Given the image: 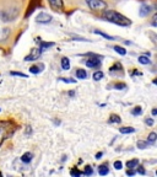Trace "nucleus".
<instances>
[{
  "label": "nucleus",
  "instance_id": "f257e3e1",
  "mask_svg": "<svg viewBox=\"0 0 157 177\" xmlns=\"http://www.w3.org/2000/svg\"><path fill=\"white\" fill-rule=\"evenodd\" d=\"M102 17H103L106 21H109V22H112L114 25L123 26V27H126V26H129L131 24V21L128 17L123 16L121 14L114 11V10H106L103 12V15H102Z\"/></svg>",
  "mask_w": 157,
  "mask_h": 177
},
{
  "label": "nucleus",
  "instance_id": "f03ea898",
  "mask_svg": "<svg viewBox=\"0 0 157 177\" xmlns=\"http://www.w3.org/2000/svg\"><path fill=\"white\" fill-rule=\"evenodd\" d=\"M87 5L90 6V9L92 10H104L107 9V4L103 0H86Z\"/></svg>",
  "mask_w": 157,
  "mask_h": 177
},
{
  "label": "nucleus",
  "instance_id": "7ed1b4c3",
  "mask_svg": "<svg viewBox=\"0 0 157 177\" xmlns=\"http://www.w3.org/2000/svg\"><path fill=\"white\" fill-rule=\"evenodd\" d=\"M48 3L50 5V8L55 12H61V11H63V8H64L63 0H48Z\"/></svg>",
  "mask_w": 157,
  "mask_h": 177
},
{
  "label": "nucleus",
  "instance_id": "20e7f679",
  "mask_svg": "<svg viewBox=\"0 0 157 177\" xmlns=\"http://www.w3.org/2000/svg\"><path fill=\"white\" fill-rule=\"evenodd\" d=\"M40 54H42V51H40L39 48H33L31 51V53L25 58V60L26 62H33V60H37V59H39Z\"/></svg>",
  "mask_w": 157,
  "mask_h": 177
},
{
  "label": "nucleus",
  "instance_id": "39448f33",
  "mask_svg": "<svg viewBox=\"0 0 157 177\" xmlns=\"http://www.w3.org/2000/svg\"><path fill=\"white\" fill-rule=\"evenodd\" d=\"M52 21V16L49 14H45V12H39L38 16H37V22L39 24H49Z\"/></svg>",
  "mask_w": 157,
  "mask_h": 177
},
{
  "label": "nucleus",
  "instance_id": "423d86ee",
  "mask_svg": "<svg viewBox=\"0 0 157 177\" xmlns=\"http://www.w3.org/2000/svg\"><path fill=\"white\" fill-rule=\"evenodd\" d=\"M36 42L39 43V49L42 51V52H44V51H47V49H49L50 47L54 46L53 42H43V41L40 39V38H36Z\"/></svg>",
  "mask_w": 157,
  "mask_h": 177
},
{
  "label": "nucleus",
  "instance_id": "0eeeda50",
  "mask_svg": "<svg viewBox=\"0 0 157 177\" xmlns=\"http://www.w3.org/2000/svg\"><path fill=\"white\" fill-rule=\"evenodd\" d=\"M151 10H152V8H151L150 5H147V4H142V5H141V8H140V11H139V15H140L141 17H145V16L150 15Z\"/></svg>",
  "mask_w": 157,
  "mask_h": 177
},
{
  "label": "nucleus",
  "instance_id": "6e6552de",
  "mask_svg": "<svg viewBox=\"0 0 157 177\" xmlns=\"http://www.w3.org/2000/svg\"><path fill=\"white\" fill-rule=\"evenodd\" d=\"M85 64L88 66V68H98L101 65V60L98 58H88Z\"/></svg>",
  "mask_w": 157,
  "mask_h": 177
},
{
  "label": "nucleus",
  "instance_id": "1a4fd4ad",
  "mask_svg": "<svg viewBox=\"0 0 157 177\" xmlns=\"http://www.w3.org/2000/svg\"><path fill=\"white\" fill-rule=\"evenodd\" d=\"M93 33L94 35H98V36H102L103 38H106V39H108V41H114V39H117L115 37H113V36H109V35H107V33H104V32H102V31H98V30H94L93 31Z\"/></svg>",
  "mask_w": 157,
  "mask_h": 177
},
{
  "label": "nucleus",
  "instance_id": "9d476101",
  "mask_svg": "<svg viewBox=\"0 0 157 177\" xmlns=\"http://www.w3.org/2000/svg\"><path fill=\"white\" fill-rule=\"evenodd\" d=\"M108 172H109L108 164H103V165L98 166V173H99L101 176H106V175H108Z\"/></svg>",
  "mask_w": 157,
  "mask_h": 177
},
{
  "label": "nucleus",
  "instance_id": "9b49d317",
  "mask_svg": "<svg viewBox=\"0 0 157 177\" xmlns=\"http://www.w3.org/2000/svg\"><path fill=\"white\" fill-rule=\"evenodd\" d=\"M61 68H63L64 70H69L70 69V60H69V58H66V57L61 58Z\"/></svg>",
  "mask_w": 157,
  "mask_h": 177
},
{
  "label": "nucleus",
  "instance_id": "f8f14e48",
  "mask_svg": "<svg viewBox=\"0 0 157 177\" xmlns=\"http://www.w3.org/2000/svg\"><path fill=\"white\" fill-rule=\"evenodd\" d=\"M32 153H25L22 156H21V161L25 162V164H28V162H31L32 160Z\"/></svg>",
  "mask_w": 157,
  "mask_h": 177
},
{
  "label": "nucleus",
  "instance_id": "ddd939ff",
  "mask_svg": "<svg viewBox=\"0 0 157 177\" xmlns=\"http://www.w3.org/2000/svg\"><path fill=\"white\" fill-rule=\"evenodd\" d=\"M138 165H139V160H138V159L129 160V161L126 162V167H128V168H131V170H134Z\"/></svg>",
  "mask_w": 157,
  "mask_h": 177
},
{
  "label": "nucleus",
  "instance_id": "4468645a",
  "mask_svg": "<svg viewBox=\"0 0 157 177\" xmlns=\"http://www.w3.org/2000/svg\"><path fill=\"white\" fill-rule=\"evenodd\" d=\"M76 78L77 79H81V80H84L87 78V71L84 70V69H77L76 70Z\"/></svg>",
  "mask_w": 157,
  "mask_h": 177
},
{
  "label": "nucleus",
  "instance_id": "2eb2a0df",
  "mask_svg": "<svg viewBox=\"0 0 157 177\" xmlns=\"http://www.w3.org/2000/svg\"><path fill=\"white\" fill-rule=\"evenodd\" d=\"M119 132L121 134H130V133H134L135 132V129L133 127H123L119 129Z\"/></svg>",
  "mask_w": 157,
  "mask_h": 177
},
{
  "label": "nucleus",
  "instance_id": "dca6fc26",
  "mask_svg": "<svg viewBox=\"0 0 157 177\" xmlns=\"http://www.w3.org/2000/svg\"><path fill=\"white\" fill-rule=\"evenodd\" d=\"M138 60H139V63H140V64H144V65H147V64L151 63V60L148 59L147 56H140V57L138 58Z\"/></svg>",
  "mask_w": 157,
  "mask_h": 177
},
{
  "label": "nucleus",
  "instance_id": "f3484780",
  "mask_svg": "<svg viewBox=\"0 0 157 177\" xmlns=\"http://www.w3.org/2000/svg\"><path fill=\"white\" fill-rule=\"evenodd\" d=\"M9 35H10V30H9V29H4L3 32H1V35H0V39L5 41L6 38L9 37Z\"/></svg>",
  "mask_w": 157,
  "mask_h": 177
},
{
  "label": "nucleus",
  "instance_id": "a211bd4d",
  "mask_svg": "<svg viewBox=\"0 0 157 177\" xmlns=\"http://www.w3.org/2000/svg\"><path fill=\"white\" fill-rule=\"evenodd\" d=\"M114 51L117 52L118 54H120V56H125L126 54V49H124L123 47H120V46H115L114 47Z\"/></svg>",
  "mask_w": 157,
  "mask_h": 177
},
{
  "label": "nucleus",
  "instance_id": "6ab92c4d",
  "mask_svg": "<svg viewBox=\"0 0 157 177\" xmlns=\"http://www.w3.org/2000/svg\"><path fill=\"white\" fill-rule=\"evenodd\" d=\"M5 135H6V128L5 127H0V145L5 139Z\"/></svg>",
  "mask_w": 157,
  "mask_h": 177
},
{
  "label": "nucleus",
  "instance_id": "aec40b11",
  "mask_svg": "<svg viewBox=\"0 0 157 177\" xmlns=\"http://www.w3.org/2000/svg\"><path fill=\"white\" fill-rule=\"evenodd\" d=\"M109 123H120V117L117 114H112L109 118Z\"/></svg>",
  "mask_w": 157,
  "mask_h": 177
},
{
  "label": "nucleus",
  "instance_id": "412c9836",
  "mask_svg": "<svg viewBox=\"0 0 157 177\" xmlns=\"http://www.w3.org/2000/svg\"><path fill=\"white\" fill-rule=\"evenodd\" d=\"M148 144H150V141L139 140V141H138V148H140V149H146V148L148 146Z\"/></svg>",
  "mask_w": 157,
  "mask_h": 177
},
{
  "label": "nucleus",
  "instance_id": "4be33fe9",
  "mask_svg": "<svg viewBox=\"0 0 157 177\" xmlns=\"http://www.w3.org/2000/svg\"><path fill=\"white\" fill-rule=\"evenodd\" d=\"M156 138H157V134L155 133V132H152V133H150L148 134V137H147V141H150L152 144V143L156 140Z\"/></svg>",
  "mask_w": 157,
  "mask_h": 177
},
{
  "label": "nucleus",
  "instance_id": "5701e85b",
  "mask_svg": "<svg viewBox=\"0 0 157 177\" xmlns=\"http://www.w3.org/2000/svg\"><path fill=\"white\" fill-rule=\"evenodd\" d=\"M102 78H103V73H102V71H96V73L93 74V80L98 81V80H101Z\"/></svg>",
  "mask_w": 157,
  "mask_h": 177
},
{
  "label": "nucleus",
  "instance_id": "b1692460",
  "mask_svg": "<svg viewBox=\"0 0 157 177\" xmlns=\"http://www.w3.org/2000/svg\"><path fill=\"white\" fill-rule=\"evenodd\" d=\"M40 71H42V69H39V65L38 66H31L30 68V73H32V74H38Z\"/></svg>",
  "mask_w": 157,
  "mask_h": 177
},
{
  "label": "nucleus",
  "instance_id": "393cba45",
  "mask_svg": "<svg viewBox=\"0 0 157 177\" xmlns=\"http://www.w3.org/2000/svg\"><path fill=\"white\" fill-rule=\"evenodd\" d=\"M131 113H133L134 116H139V114H141V113H142V110H141V107H140V106H138V107H135L134 110L131 111Z\"/></svg>",
  "mask_w": 157,
  "mask_h": 177
},
{
  "label": "nucleus",
  "instance_id": "a878e982",
  "mask_svg": "<svg viewBox=\"0 0 157 177\" xmlns=\"http://www.w3.org/2000/svg\"><path fill=\"white\" fill-rule=\"evenodd\" d=\"M60 80L64 81V83H67V84H75V83H76V80L71 79V78H61Z\"/></svg>",
  "mask_w": 157,
  "mask_h": 177
},
{
  "label": "nucleus",
  "instance_id": "bb28decb",
  "mask_svg": "<svg viewBox=\"0 0 157 177\" xmlns=\"http://www.w3.org/2000/svg\"><path fill=\"white\" fill-rule=\"evenodd\" d=\"M70 175H71L72 177H79V176L81 175V172L79 171V170H77V168H72V170H71V171H70Z\"/></svg>",
  "mask_w": 157,
  "mask_h": 177
},
{
  "label": "nucleus",
  "instance_id": "cd10ccee",
  "mask_svg": "<svg viewBox=\"0 0 157 177\" xmlns=\"http://www.w3.org/2000/svg\"><path fill=\"white\" fill-rule=\"evenodd\" d=\"M10 75H13V76H21V78H27L26 74H23V73H18V71H11V73H10Z\"/></svg>",
  "mask_w": 157,
  "mask_h": 177
},
{
  "label": "nucleus",
  "instance_id": "c85d7f7f",
  "mask_svg": "<svg viewBox=\"0 0 157 177\" xmlns=\"http://www.w3.org/2000/svg\"><path fill=\"white\" fill-rule=\"evenodd\" d=\"M92 167L91 166H86L85 167V171H84V175H86V176H90V175H92Z\"/></svg>",
  "mask_w": 157,
  "mask_h": 177
},
{
  "label": "nucleus",
  "instance_id": "c756f323",
  "mask_svg": "<svg viewBox=\"0 0 157 177\" xmlns=\"http://www.w3.org/2000/svg\"><path fill=\"white\" fill-rule=\"evenodd\" d=\"M121 167H123V164H121V161H115L114 162V168L115 170H121Z\"/></svg>",
  "mask_w": 157,
  "mask_h": 177
},
{
  "label": "nucleus",
  "instance_id": "7c9ffc66",
  "mask_svg": "<svg viewBox=\"0 0 157 177\" xmlns=\"http://www.w3.org/2000/svg\"><path fill=\"white\" fill-rule=\"evenodd\" d=\"M114 87L117 88V90H123V88H125V87H126V85H125V84H123V83H119V84H115Z\"/></svg>",
  "mask_w": 157,
  "mask_h": 177
},
{
  "label": "nucleus",
  "instance_id": "2f4dec72",
  "mask_svg": "<svg viewBox=\"0 0 157 177\" xmlns=\"http://www.w3.org/2000/svg\"><path fill=\"white\" fill-rule=\"evenodd\" d=\"M135 168H136V172H138V173H140V175H145V170H144V168H142L141 166H139V167H138V166H136Z\"/></svg>",
  "mask_w": 157,
  "mask_h": 177
},
{
  "label": "nucleus",
  "instance_id": "473e14b6",
  "mask_svg": "<svg viewBox=\"0 0 157 177\" xmlns=\"http://www.w3.org/2000/svg\"><path fill=\"white\" fill-rule=\"evenodd\" d=\"M146 124H148V126H153V119L152 118H146Z\"/></svg>",
  "mask_w": 157,
  "mask_h": 177
},
{
  "label": "nucleus",
  "instance_id": "72a5a7b5",
  "mask_svg": "<svg viewBox=\"0 0 157 177\" xmlns=\"http://www.w3.org/2000/svg\"><path fill=\"white\" fill-rule=\"evenodd\" d=\"M126 175H128V176H134V175H135V171H134V170H131V168H128Z\"/></svg>",
  "mask_w": 157,
  "mask_h": 177
},
{
  "label": "nucleus",
  "instance_id": "f704fd0d",
  "mask_svg": "<svg viewBox=\"0 0 157 177\" xmlns=\"http://www.w3.org/2000/svg\"><path fill=\"white\" fill-rule=\"evenodd\" d=\"M103 155V153H98V154H96V159L98 160V159H101V156Z\"/></svg>",
  "mask_w": 157,
  "mask_h": 177
},
{
  "label": "nucleus",
  "instance_id": "c9c22d12",
  "mask_svg": "<svg viewBox=\"0 0 157 177\" xmlns=\"http://www.w3.org/2000/svg\"><path fill=\"white\" fill-rule=\"evenodd\" d=\"M156 114H157V110L153 108V110H152V116H156Z\"/></svg>",
  "mask_w": 157,
  "mask_h": 177
},
{
  "label": "nucleus",
  "instance_id": "e433bc0d",
  "mask_svg": "<svg viewBox=\"0 0 157 177\" xmlns=\"http://www.w3.org/2000/svg\"><path fill=\"white\" fill-rule=\"evenodd\" d=\"M153 20H156V16H155V17H153ZM152 26H156V22H155V21H153V22H152Z\"/></svg>",
  "mask_w": 157,
  "mask_h": 177
},
{
  "label": "nucleus",
  "instance_id": "4c0bfd02",
  "mask_svg": "<svg viewBox=\"0 0 157 177\" xmlns=\"http://www.w3.org/2000/svg\"><path fill=\"white\" fill-rule=\"evenodd\" d=\"M0 111H1V108H0Z\"/></svg>",
  "mask_w": 157,
  "mask_h": 177
}]
</instances>
